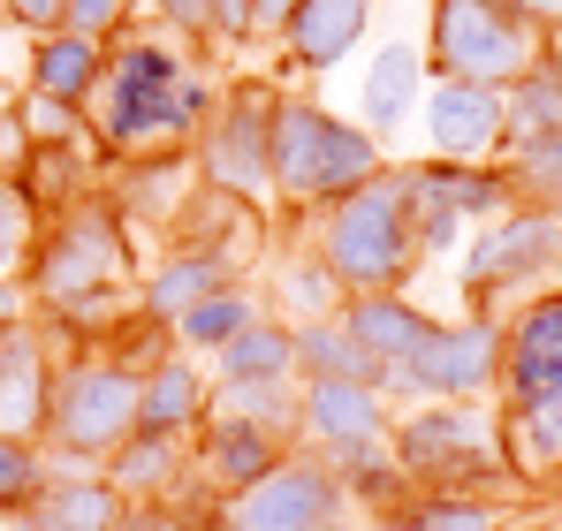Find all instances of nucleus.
<instances>
[{"instance_id":"obj_47","label":"nucleus","mask_w":562,"mask_h":531,"mask_svg":"<svg viewBox=\"0 0 562 531\" xmlns=\"http://www.w3.org/2000/svg\"><path fill=\"white\" fill-rule=\"evenodd\" d=\"M540 69L562 84V31H548V46H540Z\"/></svg>"},{"instance_id":"obj_17","label":"nucleus","mask_w":562,"mask_h":531,"mask_svg":"<svg viewBox=\"0 0 562 531\" xmlns=\"http://www.w3.org/2000/svg\"><path fill=\"white\" fill-rule=\"evenodd\" d=\"M289 455H296L289 433L251 426V418H221V410H205V426L190 433V471H198L213 494H244V486H259V478L281 471Z\"/></svg>"},{"instance_id":"obj_37","label":"nucleus","mask_w":562,"mask_h":531,"mask_svg":"<svg viewBox=\"0 0 562 531\" xmlns=\"http://www.w3.org/2000/svg\"><path fill=\"white\" fill-rule=\"evenodd\" d=\"M403 176H411V236H418V251H426V259L464 251V221L449 213V197H441V190H426L411 160H403Z\"/></svg>"},{"instance_id":"obj_25","label":"nucleus","mask_w":562,"mask_h":531,"mask_svg":"<svg viewBox=\"0 0 562 531\" xmlns=\"http://www.w3.org/2000/svg\"><path fill=\"white\" fill-rule=\"evenodd\" d=\"M411 168H418V182H426V190H441V197H449V213H457L464 228H471V221H479V228H494V221L517 205V190H509V168H502V160H486V168L411 160Z\"/></svg>"},{"instance_id":"obj_16","label":"nucleus","mask_w":562,"mask_h":531,"mask_svg":"<svg viewBox=\"0 0 562 531\" xmlns=\"http://www.w3.org/2000/svg\"><path fill=\"white\" fill-rule=\"evenodd\" d=\"M54 364H61V342L23 319L0 335V441H31L46 448V410H54Z\"/></svg>"},{"instance_id":"obj_26","label":"nucleus","mask_w":562,"mask_h":531,"mask_svg":"<svg viewBox=\"0 0 562 531\" xmlns=\"http://www.w3.org/2000/svg\"><path fill=\"white\" fill-rule=\"evenodd\" d=\"M259 312H267V296H259L251 281H228V289L198 296V304H190L183 319H176V350L205 364L213 350H228V342H236V335H244V327H251Z\"/></svg>"},{"instance_id":"obj_45","label":"nucleus","mask_w":562,"mask_h":531,"mask_svg":"<svg viewBox=\"0 0 562 531\" xmlns=\"http://www.w3.org/2000/svg\"><path fill=\"white\" fill-rule=\"evenodd\" d=\"M31 319V296H23V281H0V335L8 327H23Z\"/></svg>"},{"instance_id":"obj_2","label":"nucleus","mask_w":562,"mask_h":531,"mask_svg":"<svg viewBox=\"0 0 562 531\" xmlns=\"http://www.w3.org/2000/svg\"><path fill=\"white\" fill-rule=\"evenodd\" d=\"M23 296H31V319L61 350H92L114 319L137 312V228H122V213L99 190L77 197L69 213H54L38 228Z\"/></svg>"},{"instance_id":"obj_24","label":"nucleus","mask_w":562,"mask_h":531,"mask_svg":"<svg viewBox=\"0 0 562 531\" xmlns=\"http://www.w3.org/2000/svg\"><path fill=\"white\" fill-rule=\"evenodd\" d=\"M213 372V387H236V380H296V327L289 319H274V312H259L228 350H213L205 357Z\"/></svg>"},{"instance_id":"obj_32","label":"nucleus","mask_w":562,"mask_h":531,"mask_svg":"<svg viewBox=\"0 0 562 531\" xmlns=\"http://www.w3.org/2000/svg\"><path fill=\"white\" fill-rule=\"evenodd\" d=\"M213 410H221V418L274 426V433L296 441V380H236V387H213Z\"/></svg>"},{"instance_id":"obj_6","label":"nucleus","mask_w":562,"mask_h":531,"mask_svg":"<svg viewBox=\"0 0 562 531\" xmlns=\"http://www.w3.org/2000/svg\"><path fill=\"white\" fill-rule=\"evenodd\" d=\"M274 106H281L274 77H228L221 84L213 122L190 145L198 190H213V197H228L244 213L251 205H274Z\"/></svg>"},{"instance_id":"obj_46","label":"nucleus","mask_w":562,"mask_h":531,"mask_svg":"<svg viewBox=\"0 0 562 531\" xmlns=\"http://www.w3.org/2000/svg\"><path fill=\"white\" fill-rule=\"evenodd\" d=\"M509 8H525L540 31H562V0H509Z\"/></svg>"},{"instance_id":"obj_7","label":"nucleus","mask_w":562,"mask_h":531,"mask_svg":"<svg viewBox=\"0 0 562 531\" xmlns=\"http://www.w3.org/2000/svg\"><path fill=\"white\" fill-rule=\"evenodd\" d=\"M137 433V372L106 350H61L54 364V410H46V455L99 471Z\"/></svg>"},{"instance_id":"obj_14","label":"nucleus","mask_w":562,"mask_h":531,"mask_svg":"<svg viewBox=\"0 0 562 531\" xmlns=\"http://www.w3.org/2000/svg\"><path fill=\"white\" fill-rule=\"evenodd\" d=\"M228 281H244V251L228 236H176L153 266H137V312L176 335V319H183L190 304L213 296V289H228Z\"/></svg>"},{"instance_id":"obj_18","label":"nucleus","mask_w":562,"mask_h":531,"mask_svg":"<svg viewBox=\"0 0 562 531\" xmlns=\"http://www.w3.org/2000/svg\"><path fill=\"white\" fill-rule=\"evenodd\" d=\"M373 8L380 0H296V15L281 23V38H274L281 69H289V77H327V69H342V61L366 46Z\"/></svg>"},{"instance_id":"obj_28","label":"nucleus","mask_w":562,"mask_h":531,"mask_svg":"<svg viewBox=\"0 0 562 531\" xmlns=\"http://www.w3.org/2000/svg\"><path fill=\"white\" fill-rule=\"evenodd\" d=\"M23 197L38 205V221H54V213H69L77 197H92L99 182L85 168V145H31V160H23Z\"/></svg>"},{"instance_id":"obj_1","label":"nucleus","mask_w":562,"mask_h":531,"mask_svg":"<svg viewBox=\"0 0 562 531\" xmlns=\"http://www.w3.org/2000/svg\"><path fill=\"white\" fill-rule=\"evenodd\" d=\"M221 106V77L205 69V54H190L183 38L160 31H130L106 46V77L92 99V145L106 168L130 160H183L198 129Z\"/></svg>"},{"instance_id":"obj_15","label":"nucleus","mask_w":562,"mask_h":531,"mask_svg":"<svg viewBox=\"0 0 562 531\" xmlns=\"http://www.w3.org/2000/svg\"><path fill=\"white\" fill-rule=\"evenodd\" d=\"M418 129H426V160L486 168L509 145V106H502V91H486V84H426Z\"/></svg>"},{"instance_id":"obj_9","label":"nucleus","mask_w":562,"mask_h":531,"mask_svg":"<svg viewBox=\"0 0 562 531\" xmlns=\"http://www.w3.org/2000/svg\"><path fill=\"white\" fill-rule=\"evenodd\" d=\"M562 273V213L555 205H509L479 244L457 251L464 312H502L509 296H540V281Z\"/></svg>"},{"instance_id":"obj_35","label":"nucleus","mask_w":562,"mask_h":531,"mask_svg":"<svg viewBox=\"0 0 562 531\" xmlns=\"http://www.w3.org/2000/svg\"><path fill=\"white\" fill-rule=\"evenodd\" d=\"M38 205L23 197V182L0 176V281H23V266H31V251H38Z\"/></svg>"},{"instance_id":"obj_21","label":"nucleus","mask_w":562,"mask_h":531,"mask_svg":"<svg viewBox=\"0 0 562 531\" xmlns=\"http://www.w3.org/2000/svg\"><path fill=\"white\" fill-rule=\"evenodd\" d=\"M99 77H106V46H99V38H77V31L31 38V61H23V91H31V99H54V106L92 114Z\"/></svg>"},{"instance_id":"obj_48","label":"nucleus","mask_w":562,"mask_h":531,"mask_svg":"<svg viewBox=\"0 0 562 531\" xmlns=\"http://www.w3.org/2000/svg\"><path fill=\"white\" fill-rule=\"evenodd\" d=\"M0 531H31V524H23V517H15V524H0Z\"/></svg>"},{"instance_id":"obj_12","label":"nucleus","mask_w":562,"mask_h":531,"mask_svg":"<svg viewBox=\"0 0 562 531\" xmlns=\"http://www.w3.org/2000/svg\"><path fill=\"white\" fill-rule=\"evenodd\" d=\"M342 335L358 342V357H366V372H373V387L387 395V403H418V357H426V342H434V312H418L411 296H342Z\"/></svg>"},{"instance_id":"obj_31","label":"nucleus","mask_w":562,"mask_h":531,"mask_svg":"<svg viewBox=\"0 0 562 531\" xmlns=\"http://www.w3.org/2000/svg\"><path fill=\"white\" fill-rule=\"evenodd\" d=\"M296 380H373L342 319H304L296 327Z\"/></svg>"},{"instance_id":"obj_5","label":"nucleus","mask_w":562,"mask_h":531,"mask_svg":"<svg viewBox=\"0 0 562 531\" xmlns=\"http://www.w3.org/2000/svg\"><path fill=\"white\" fill-rule=\"evenodd\" d=\"M418 46H426V77H434V84L509 91L517 77L540 69L548 31H540L525 8H509V0H434Z\"/></svg>"},{"instance_id":"obj_39","label":"nucleus","mask_w":562,"mask_h":531,"mask_svg":"<svg viewBox=\"0 0 562 531\" xmlns=\"http://www.w3.org/2000/svg\"><path fill=\"white\" fill-rule=\"evenodd\" d=\"M15 122H23L31 145H92V114L54 106V99H31V91H15Z\"/></svg>"},{"instance_id":"obj_27","label":"nucleus","mask_w":562,"mask_h":531,"mask_svg":"<svg viewBox=\"0 0 562 531\" xmlns=\"http://www.w3.org/2000/svg\"><path fill=\"white\" fill-rule=\"evenodd\" d=\"M502 524H509V509L494 494H411L373 531H502Z\"/></svg>"},{"instance_id":"obj_30","label":"nucleus","mask_w":562,"mask_h":531,"mask_svg":"<svg viewBox=\"0 0 562 531\" xmlns=\"http://www.w3.org/2000/svg\"><path fill=\"white\" fill-rule=\"evenodd\" d=\"M502 168H509L517 205H562V129H548V137H517V145L502 152Z\"/></svg>"},{"instance_id":"obj_40","label":"nucleus","mask_w":562,"mask_h":531,"mask_svg":"<svg viewBox=\"0 0 562 531\" xmlns=\"http://www.w3.org/2000/svg\"><path fill=\"white\" fill-rule=\"evenodd\" d=\"M69 31H77V38H99V46H114V38L137 31V0H69Z\"/></svg>"},{"instance_id":"obj_29","label":"nucleus","mask_w":562,"mask_h":531,"mask_svg":"<svg viewBox=\"0 0 562 531\" xmlns=\"http://www.w3.org/2000/svg\"><path fill=\"white\" fill-rule=\"evenodd\" d=\"M274 319H289V327H304V319H335L342 312V289H335V273L312 259V251H289V259L274 266V304H267Z\"/></svg>"},{"instance_id":"obj_34","label":"nucleus","mask_w":562,"mask_h":531,"mask_svg":"<svg viewBox=\"0 0 562 531\" xmlns=\"http://www.w3.org/2000/svg\"><path fill=\"white\" fill-rule=\"evenodd\" d=\"M502 106H509V145H517V137H548V129H562V84L548 77V69L517 77V84L502 91ZM509 145H502V152H509Z\"/></svg>"},{"instance_id":"obj_36","label":"nucleus","mask_w":562,"mask_h":531,"mask_svg":"<svg viewBox=\"0 0 562 531\" xmlns=\"http://www.w3.org/2000/svg\"><path fill=\"white\" fill-rule=\"evenodd\" d=\"M54 478V455L31 441H0V524H15L31 501H38V486Z\"/></svg>"},{"instance_id":"obj_3","label":"nucleus","mask_w":562,"mask_h":531,"mask_svg":"<svg viewBox=\"0 0 562 531\" xmlns=\"http://www.w3.org/2000/svg\"><path fill=\"white\" fill-rule=\"evenodd\" d=\"M304 251L335 273L342 296H411L426 251L411 236V176H403V160H387L366 190L335 197L312 221V244Z\"/></svg>"},{"instance_id":"obj_23","label":"nucleus","mask_w":562,"mask_h":531,"mask_svg":"<svg viewBox=\"0 0 562 531\" xmlns=\"http://www.w3.org/2000/svg\"><path fill=\"white\" fill-rule=\"evenodd\" d=\"M99 478L122 494V501H168L190 478V441H160V433H130L99 463Z\"/></svg>"},{"instance_id":"obj_42","label":"nucleus","mask_w":562,"mask_h":531,"mask_svg":"<svg viewBox=\"0 0 562 531\" xmlns=\"http://www.w3.org/2000/svg\"><path fill=\"white\" fill-rule=\"evenodd\" d=\"M0 23L23 38H54V31H69V0H0Z\"/></svg>"},{"instance_id":"obj_44","label":"nucleus","mask_w":562,"mask_h":531,"mask_svg":"<svg viewBox=\"0 0 562 531\" xmlns=\"http://www.w3.org/2000/svg\"><path fill=\"white\" fill-rule=\"evenodd\" d=\"M244 8H251V31L259 38H281V23L296 15V0H244Z\"/></svg>"},{"instance_id":"obj_33","label":"nucleus","mask_w":562,"mask_h":531,"mask_svg":"<svg viewBox=\"0 0 562 531\" xmlns=\"http://www.w3.org/2000/svg\"><path fill=\"white\" fill-rule=\"evenodd\" d=\"M335 478H342L350 509H366L373 524L387 517V509H403V501H411V478L395 471V455H387V448H373V455H350V463H342Z\"/></svg>"},{"instance_id":"obj_19","label":"nucleus","mask_w":562,"mask_h":531,"mask_svg":"<svg viewBox=\"0 0 562 531\" xmlns=\"http://www.w3.org/2000/svg\"><path fill=\"white\" fill-rule=\"evenodd\" d=\"M426 46L418 38H387L373 61H366V77H358V129L366 137H395L403 122H418V106H426Z\"/></svg>"},{"instance_id":"obj_20","label":"nucleus","mask_w":562,"mask_h":531,"mask_svg":"<svg viewBox=\"0 0 562 531\" xmlns=\"http://www.w3.org/2000/svg\"><path fill=\"white\" fill-rule=\"evenodd\" d=\"M213 410V380L205 364L183 350H168L160 364L137 372V433H160V441H190Z\"/></svg>"},{"instance_id":"obj_43","label":"nucleus","mask_w":562,"mask_h":531,"mask_svg":"<svg viewBox=\"0 0 562 531\" xmlns=\"http://www.w3.org/2000/svg\"><path fill=\"white\" fill-rule=\"evenodd\" d=\"M114 531H183V517H176L168 501H122Z\"/></svg>"},{"instance_id":"obj_8","label":"nucleus","mask_w":562,"mask_h":531,"mask_svg":"<svg viewBox=\"0 0 562 531\" xmlns=\"http://www.w3.org/2000/svg\"><path fill=\"white\" fill-rule=\"evenodd\" d=\"M387 455L411 478V494H494L509 478L502 426H486L471 403H418L411 418H395Z\"/></svg>"},{"instance_id":"obj_13","label":"nucleus","mask_w":562,"mask_h":531,"mask_svg":"<svg viewBox=\"0 0 562 531\" xmlns=\"http://www.w3.org/2000/svg\"><path fill=\"white\" fill-rule=\"evenodd\" d=\"M502 357H509L502 312H457V319H441L426 357H418V372H411L418 403H479V395H494Z\"/></svg>"},{"instance_id":"obj_38","label":"nucleus","mask_w":562,"mask_h":531,"mask_svg":"<svg viewBox=\"0 0 562 531\" xmlns=\"http://www.w3.org/2000/svg\"><path fill=\"white\" fill-rule=\"evenodd\" d=\"M502 335H509V350H525V357H562V289L525 296V304L502 319Z\"/></svg>"},{"instance_id":"obj_10","label":"nucleus","mask_w":562,"mask_h":531,"mask_svg":"<svg viewBox=\"0 0 562 531\" xmlns=\"http://www.w3.org/2000/svg\"><path fill=\"white\" fill-rule=\"evenodd\" d=\"M221 531H350V494L312 448H296L259 486L221 494Z\"/></svg>"},{"instance_id":"obj_22","label":"nucleus","mask_w":562,"mask_h":531,"mask_svg":"<svg viewBox=\"0 0 562 531\" xmlns=\"http://www.w3.org/2000/svg\"><path fill=\"white\" fill-rule=\"evenodd\" d=\"M114 517H122V494L99 471H77V463H54V478L23 509L31 531H114Z\"/></svg>"},{"instance_id":"obj_41","label":"nucleus","mask_w":562,"mask_h":531,"mask_svg":"<svg viewBox=\"0 0 562 531\" xmlns=\"http://www.w3.org/2000/svg\"><path fill=\"white\" fill-rule=\"evenodd\" d=\"M160 23H168V38H183L190 54H213V0H145Z\"/></svg>"},{"instance_id":"obj_11","label":"nucleus","mask_w":562,"mask_h":531,"mask_svg":"<svg viewBox=\"0 0 562 531\" xmlns=\"http://www.w3.org/2000/svg\"><path fill=\"white\" fill-rule=\"evenodd\" d=\"M387 433H395V403L373 380H296V448H312L327 471L387 448Z\"/></svg>"},{"instance_id":"obj_49","label":"nucleus","mask_w":562,"mask_h":531,"mask_svg":"<svg viewBox=\"0 0 562 531\" xmlns=\"http://www.w3.org/2000/svg\"><path fill=\"white\" fill-rule=\"evenodd\" d=\"M555 213H562V205H555Z\"/></svg>"},{"instance_id":"obj_4","label":"nucleus","mask_w":562,"mask_h":531,"mask_svg":"<svg viewBox=\"0 0 562 531\" xmlns=\"http://www.w3.org/2000/svg\"><path fill=\"white\" fill-rule=\"evenodd\" d=\"M387 168V145L342 122L327 99L281 91L274 106V213L281 221H319L335 197L366 190Z\"/></svg>"}]
</instances>
